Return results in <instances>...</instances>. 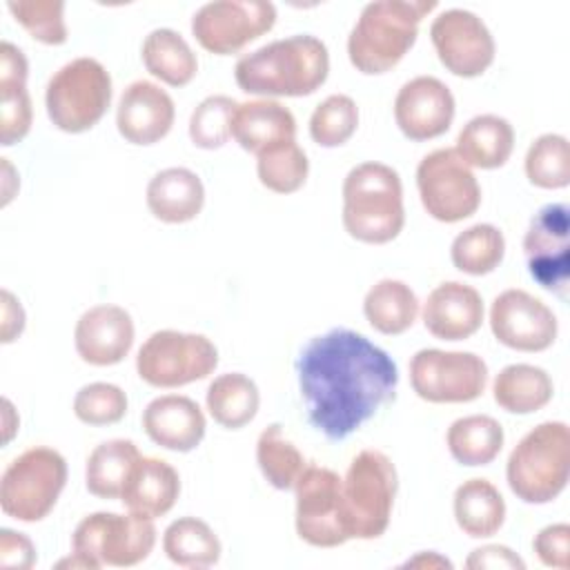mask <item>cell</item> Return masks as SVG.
<instances>
[{
	"mask_svg": "<svg viewBox=\"0 0 570 570\" xmlns=\"http://www.w3.org/2000/svg\"><path fill=\"white\" fill-rule=\"evenodd\" d=\"M33 120L31 98L27 85H2L0 87V145L11 147L20 142Z\"/></svg>",
	"mask_w": 570,
	"mask_h": 570,
	"instance_id": "obj_43",
	"label": "cell"
},
{
	"mask_svg": "<svg viewBox=\"0 0 570 570\" xmlns=\"http://www.w3.org/2000/svg\"><path fill=\"white\" fill-rule=\"evenodd\" d=\"M145 434L171 452H191L205 439L207 421L198 403L185 394H163L142 412Z\"/></svg>",
	"mask_w": 570,
	"mask_h": 570,
	"instance_id": "obj_22",
	"label": "cell"
},
{
	"mask_svg": "<svg viewBox=\"0 0 570 570\" xmlns=\"http://www.w3.org/2000/svg\"><path fill=\"white\" fill-rule=\"evenodd\" d=\"M494 338L517 352H543L559 334L554 312L534 294L512 287L494 296L490 305Z\"/></svg>",
	"mask_w": 570,
	"mask_h": 570,
	"instance_id": "obj_17",
	"label": "cell"
},
{
	"mask_svg": "<svg viewBox=\"0 0 570 570\" xmlns=\"http://www.w3.org/2000/svg\"><path fill=\"white\" fill-rule=\"evenodd\" d=\"M416 189L423 209L439 223L470 218L481 205V185L454 147H441L421 158Z\"/></svg>",
	"mask_w": 570,
	"mask_h": 570,
	"instance_id": "obj_11",
	"label": "cell"
},
{
	"mask_svg": "<svg viewBox=\"0 0 570 570\" xmlns=\"http://www.w3.org/2000/svg\"><path fill=\"white\" fill-rule=\"evenodd\" d=\"M405 568H452V563L445 559V557H441L439 552H419L414 559H407L405 563H403Z\"/></svg>",
	"mask_w": 570,
	"mask_h": 570,
	"instance_id": "obj_49",
	"label": "cell"
},
{
	"mask_svg": "<svg viewBox=\"0 0 570 570\" xmlns=\"http://www.w3.org/2000/svg\"><path fill=\"white\" fill-rule=\"evenodd\" d=\"M505 434L501 423L488 414H468L450 423L445 432V445L452 459L461 465L476 468L492 463L501 448Z\"/></svg>",
	"mask_w": 570,
	"mask_h": 570,
	"instance_id": "obj_32",
	"label": "cell"
},
{
	"mask_svg": "<svg viewBox=\"0 0 570 570\" xmlns=\"http://www.w3.org/2000/svg\"><path fill=\"white\" fill-rule=\"evenodd\" d=\"M276 22V7L267 0H214L191 16L196 42L216 56H229L267 33Z\"/></svg>",
	"mask_w": 570,
	"mask_h": 570,
	"instance_id": "obj_14",
	"label": "cell"
},
{
	"mask_svg": "<svg viewBox=\"0 0 570 570\" xmlns=\"http://www.w3.org/2000/svg\"><path fill=\"white\" fill-rule=\"evenodd\" d=\"M205 405L218 425L227 430H238L254 421V416L258 414L261 392L247 374L225 372L209 383Z\"/></svg>",
	"mask_w": 570,
	"mask_h": 570,
	"instance_id": "obj_33",
	"label": "cell"
},
{
	"mask_svg": "<svg viewBox=\"0 0 570 570\" xmlns=\"http://www.w3.org/2000/svg\"><path fill=\"white\" fill-rule=\"evenodd\" d=\"M523 169L528 180L541 189L570 185V145L561 134H541L528 147Z\"/></svg>",
	"mask_w": 570,
	"mask_h": 570,
	"instance_id": "obj_38",
	"label": "cell"
},
{
	"mask_svg": "<svg viewBox=\"0 0 570 570\" xmlns=\"http://www.w3.org/2000/svg\"><path fill=\"white\" fill-rule=\"evenodd\" d=\"M7 9L33 40L42 45L67 42L69 31L62 0H9Z\"/></svg>",
	"mask_w": 570,
	"mask_h": 570,
	"instance_id": "obj_41",
	"label": "cell"
},
{
	"mask_svg": "<svg viewBox=\"0 0 570 570\" xmlns=\"http://www.w3.org/2000/svg\"><path fill=\"white\" fill-rule=\"evenodd\" d=\"M465 568L470 570H481V568H512V570H523L525 561L510 550L508 546L501 543H488L481 548H474L470 557L465 559Z\"/></svg>",
	"mask_w": 570,
	"mask_h": 570,
	"instance_id": "obj_46",
	"label": "cell"
},
{
	"mask_svg": "<svg viewBox=\"0 0 570 570\" xmlns=\"http://www.w3.org/2000/svg\"><path fill=\"white\" fill-rule=\"evenodd\" d=\"M434 9V0H376L365 4L347 36L352 67L365 76H379L396 67L414 47L421 20Z\"/></svg>",
	"mask_w": 570,
	"mask_h": 570,
	"instance_id": "obj_3",
	"label": "cell"
},
{
	"mask_svg": "<svg viewBox=\"0 0 570 570\" xmlns=\"http://www.w3.org/2000/svg\"><path fill=\"white\" fill-rule=\"evenodd\" d=\"M2 405H4V443H9L11 436H13V432H16V428H18V423H11V421H9V416L13 414L11 401H9V399H2Z\"/></svg>",
	"mask_w": 570,
	"mask_h": 570,
	"instance_id": "obj_50",
	"label": "cell"
},
{
	"mask_svg": "<svg viewBox=\"0 0 570 570\" xmlns=\"http://www.w3.org/2000/svg\"><path fill=\"white\" fill-rule=\"evenodd\" d=\"M343 227L367 245L394 240L405 225L403 183L396 169L367 160L352 167L343 180Z\"/></svg>",
	"mask_w": 570,
	"mask_h": 570,
	"instance_id": "obj_4",
	"label": "cell"
},
{
	"mask_svg": "<svg viewBox=\"0 0 570 570\" xmlns=\"http://www.w3.org/2000/svg\"><path fill=\"white\" fill-rule=\"evenodd\" d=\"M570 209L566 203L543 205L523 236V256L530 276L548 292L566 296L570 276Z\"/></svg>",
	"mask_w": 570,
	"mask_h": 570,
	"instance_id": "obj_16",
	"label": "cell"
},
{
	"mask_svg": "<svg viewBox=\"0 0 570 570\" xmlns=\"http://www.w3.org/2000/svg\"><path fill=\"white\" fill-rule=\"evenodd\" d=\"M232 138L245 151L258 156L274 145L296 140V118L283 102L272 98L238 102L232 118Z\"/></svg>",
	"mask_w": 570,
	"mask_h": 570,
	"instance_id": "obj_23",
	"label": "cell"
},
{
	"mask_svg": "<svg viewBox=\"0 0 570 570\" xmlns=\"http://www.w3.org/2000/svg\"><path fill=\"white\" fill-rule=\"evenodd\" d=\"M111 76L96 58L80 56L62 65L47 82V116L65 134H82L100 122L111 105Z\"/></svg>",
	"mask_w": 570,
	"mask_h": 570,
	"instance_id": "obj_7",
	"label": "cell"
},
{
	"mask_svg": "<svg viewBox=\"0 0 570 570\" xmlns=\"http://www.w3.org/2000/svg\"><path fill=\"white\" fill-rule=\"evenodd\" d=\"M145 200L151 216L160 223H189L205 205V185L200 176L187 167H167L151 176Z\"/></svg>",
	"mask_w": 570,
	"mask_h": 570,
	"instance_id": "obj_24",
	"label": "cell"
},
{
	"mask_svg": "<svg viewBox=\"0 0 570 570\" xmlns=\"http://www.w3.org/2000/svg\"><path fill=\"white\" fill-rule=\"evenodd\" d=\"M294 367L307 421L330 441L347 439L396 396L392 356L347 327L309 338Z\"/></svg>",
	"mask_w": 570,
	"mask_h": 570,
	"instance_id": "obj_1",
	"label": "cell"
},
{
	"mask_svg": "<svg viewBox=\"0 0 570 570\" xmlns=\"http://www.w3.org/2000/svg\"><path fill=\"white\" fill-rule=\"evenodd\" d=\"M136 327L131 314L111 303L94 305L80 314L73 327L78 356L96 367L120 363L134 345Z\"/></svg>",
	"mask_w": 570,
	"mask_h": 570,
	"instance_id": "obj_19",
	"label": "cell"
},
{
	"mask_svg": "<svg viewBox=\"0 0 570 570\" xmlns=\"http://www.w3.org/2000/svg\"><path fill=\"white\" fill-rule=\"evenodd\" d=\"M410 383L428 403H470L488 385V365L474 352L425 347L410 358Z\"/></svg>",
	"mask_w": 570,
	"mask_h": 570,
	"instance_id": "obj_12",
	"label": "cell"
},
{
	"mask_svg": "<svg viewBox=\"0 0 570 570\" xmlns=\"http://www.w3.org/2000/svg\"><path fill=\"white\" fill-rule=\"evenodd\" d=\"M454 149L470 167H503L514 149V127L503 116L479 114L463 125Z\"/></svg>",
	"mask_w": 570,
	"mask_h": 570,
	"instance_id": "obj_26",
	"label": "cell"
},
{
	"mask_svg": "<svg viewBox=\"0 0 570 570\" xmlns=\"http://www.w3.org/2000/svg\"><path fill=\"white\" fill-rule=\"evenodd\" d=\"M127 407L125 390L107 381L87 383L73 396V414L87 425H114L127 414Z\"/></svg>",
	"mask_w": 570,
	"mask_h": 570,
	"instance_id": "obj_42",
	"label": "cell"
},
{
	"mask_svg": "<svg viewBox=\"0 0 570 570\" xmlns=\"http://www.w3.org/2000/svg\"><path fill=\"white\" fill-rule=\"evenodd\" d=\"M163 552L180 568H209L218 563L223 546L209 523L198 517H180L165 528Z\"/></svg>",
	"mask_w": 570,
	"mask_h": 570,
	"instance_id": "obj_34",
	"label": "cell"
},
{
	"mask_svg": "<svg viewBox=\"0 0 570 570\" xmlns=\"http://www.w3.org/2000/svg\"><path fill=\"white\" fill-rule=\"evenodd\" d=\"M330 73V51L312 33L267 42L238 58L236 85L252 96L301 98L314 94Z\"/></svg>",
	"mask_w": 570,
	"mask_h": 570,
	"instance_id": "obj_2",
	"label": "cell"
},
{
	"mask_svg": "<svg viewBox=\"0 0 570 570\" xmlns=\"http://www.w3.org/2000/svg\"><path fill=\"white\" fill-rule=\"evenodd\" d=\"M358 127V107L347 94H332L309 116V136L321 147L345 145Z\"/></svg>",
	"mask_w": 570,
	"mask_h": 570,
	"instance_id": "obj_39",
	"label": "cell"
},
{
	"mask_svg": "<svg viewBox=\"0 0 570 570\" xmlns=\"http://www.w3.org/2000/svg\"><path fill=\"white\" fill-rule=\"evenodd\" d=\"M456 102L450 87L434 76L407 80L394 98V120L414 142L443 136L454 120Z\"/></svg>",
	"mask_w": 570,
	"mask_h": 570,
	"instance_id": "obj_18",
	"label": "cell"
},
{
	"mask_svg": "<svg viewBox=\"0 0 570 570\" xmlns=\"http://www.w3.org/2000/svg\"><path fill=\"white\" fill-rule=\"evenodd\" d=\"M570 430L563 421H543L512 448L505 481L517 499L541 505L554 501L568 485Z\"/></svg>",
	"mask_w": 570,
	"mask_h": 570,
	"instance_id": "obj_5",
	"label": "cell"
},
{
	"mask_svg": "<svg viewBox=\"0 0 570 570\" xmlns=\"http://www.w3.org/2000/svg\"><path fill=\"white\" fill-rule=\"evenodd\" d=\"M156 546L154 519L129 512L87 514L71 534V550L85 557L94 570L102 566L129 568L145 561Z\"/></svg>",
	"mask_w": 570,
	"mask_h": 570,
	"instance_id": "obj_9",
	"label": "cell"
},
{
	"mask_svg": "<svg viewBox=\"0 0 570 570\" xmlns=\"http://www.w3.org/2000/svg\"><path fill=\"white\" fill-rule=\"evenodd\" d=\"M218 365V350L205 334L158 330L136 354V372L151 387H180L207 379Z\"/></svg>",
	"mask_w": 570,
	"mask_h": 570,
	"instance_id": "obj_10",
	"label": "cell"
},
{
	"mask_svg": "<svg viewBox=\"0 0 570 570\" xmlns=\"http://www.w3.org/2000/svg\"><path fill=\"white\" fill-rule=\"evenodd\" d=\"M296 534L314 548L350 541L343 521V476L325 465H305L294 483Z\"/></svg>",
	"mask_w": 570,
	"mask_h": 570,
	"instance_id": "obj_13",
	"label": "cell"
},
{
	"mask_svg": "<svg viewBox=\"0 0 570 570\" xmlns=\"http://www.w3.org/2000/svg\"><path fill=\"white\" fill-rule=\"evenodd\" d=\"M399 474L392 459L374 448L361 450L343 476V521L350 539H379L392 517Z\"/></svg>",
	"mask_w": 570,
	"mask_h": 570,
	"instance_id": "obj_6",
	"label": "cell"
},
{
	"mask_svg": "<svg viewBox=\"0 0 570 570\" xmlns=\"http://www.w3.org/2000/svg\"><path fill=\"white\" fill-rule=\"evenodd\" d=\"M419 309L414 289L399 278L376 281L363 298V314L367 323L385 336L407 332L414 325Z\"/></svg>",
	"mask_w": 570,
	"mask_h": 570,
	"instance_id": "obj_30",
	"label": "cell"
},
{
	"mask_svg": "<svg viewBox=\"0 0 570 570\" xmlns=\"http://www.w3.org/2000/svg\"><path fill=\"white\" fill-rule=\"evenodd\" d=\"M554 394L550 374L530 363L505 365L492 383L494 403L510 414H532L543 410Z\"/></svg>",
	"mask_w": 570,
	"mask_h": 570,
	"instance_id": "obj_28",
	"label": "cell"
},
{
	"mask_svg": "<svg viewBox=\"0 0 570 570\" xmlns=\"http://www.w3.org/2000/svg\"><path fill=\"white\" fill-rule=\"evenodd\" d=\"M142 65L145 69L169 87H185L198 73V58L189 42L169 27L149 31L142 40Z\"/></svg>",
	"mask_w": 570,
	"mask_h": 570,
	"instance_id": "obj_29",
	"label": "cell"
},
{
	"mask_svg": "<svg viewBox=\"0 0 570 570\" xmlns=\"http://www.w3.org/2000/svg\"><path fill=\"white\" fill-rule=\"evenodd\" d=\"M29 62L20 47L4 40L0 45V87L2 85H27Z\"/></svg>",
	"mask_w": 570,
	"mask_h": 570,
	"instance_id": "obj_47",
	"label": "cell"
},
{
	"mask_svg": "<svg viewBox=\"0 0 570 570\" xmlns=\"http://www.w3.org/2000/svg\"><path fill=\"white\" fill-rule=\"evenodd\" d=\"M256 174L261 185L269 191L294 194L307 180L309 160L296 140H287L256 156Z\"/></svg>",
	"mask_w": 570,
	"mask_h": 570,
	"instance_id": "obj_37",
	"label": "cell"
},
{
	"mask_svg": "<svg viewBox=\"0 0 570 570\" xmlns=\"http://www.w3.org/2000/svg\"><path fill=\"white\" fill-rule=\"evenodd\" d=\"M36 566L33 541L16 530H0V568L2 570H29Z\"/></svg>",
	"mask_w": 570,
	"mask_h": 570,
	"instance_id": "obj_45",
	"label": "cell"
},
{
	"mask_svg": "<svg viewBox=\"0 0 570 570\" xmlns=\"http://www.w3.org/2000/svg\"><path fill=\"white\" fill-rule=\"evenodd\" d=\"M452 510L461 532L472 539L497 534L505 521V501L499 488L481 476L468 479L454 490Z\"/></svg>",
	"mask_w": 570,
	"mask_h": 570,
	"instance_id": "obj_27",
	"label": "cell"
},
{
	"mask_svg": "<svg viewBox=\"0 0 570 570\" xmlns=\"http://www.w3.org/2000/svg\"><path fill=\"white\" fill-rule=\"evenodd\" d=\"M238 102L232 96L214 94L198 102L189 118V138L200 149H220L232 138V118Z\"/></svg>",
	"mask_w": 570,
	"mask_h": 570,
	"instance_id": "obj_40",
	"label": "cell"
},
{
	"mask_svg": "<svg viewBox=\"0 0 570 570\" xmlns=\"http://www.w3.org/2000/svg\"><path fill=\"white\" fill-rule=\"evenodd\" d=\"M176 107L171 96L151 80H134L120 94L116 107L118 134L131 145H154L174 125Z\"/></svg>",
	"mask_w": 570,
	"mask_h": 570,
	"instance_id": "obj_20",
	"label": "cell"
},
{
	"mask_svg": "<svg viewBox=\"0 0 570 570\" xmlns=\"http://www.w3.org/2000/svg\"><path fill=\"white\" fill-rule=\"evenodd\" d=\"M180 494V476L171 463L158 456H140L120 494L129 512L158 519L167 514Z\"/></svg>",
	"mask_w": 570,
	"mask_h": 570,
	"instance_id": "obj_25",
	"label": "cell"
},
{
	"mask_svg": "<svg viewBox=\"0 0 570 570\" xmlns=\"http://www.w3.org/2000/svg\"><path fill=\"white\" fill-rule=\"evenodd\" d=\"M140 456L142 454L131 439H109L96 445L85 465V485L89 494L98 499H120Z\"/></svg>",
	"mask_w": 570,
	"mask_h": 570,
	"instance_id": "obj_31",
	"label": "cell"
},
{
	"mask_svg": "<svg viewBox=\"0 0 570 570\" xmlns=\"http://www.w3.org/2000/svg\"><path fill=\"white\" fill-rule=\"evenodd\" d=\"M256 463L265 481L276 490H292L307 465L301 450L283 434L278 423L267 425L258 434Z\"/></svg>",
	"mask_w": 570,
	"mask_h": 570,
	"instance_id": "obj_36",
	"label": "cell"
},
{
	"mask_svg": "<svg viewBox=\"0 0 570 570\" xmlns=\"http://www.w3.org/2000/svg\"><path fill=\"white\" fill-rule=\"evenodd\" d=\"M0 301H2V338L0 341L7 345L22 334L27 316L20 301L9 289L0 292Z\"/></svg>",
	"mask_w": 570,
	"mask_h": 570,
	"instance_id": "obj_48",
	"label": "cell"
},
{
	"mask_svg": "<svg viewBox=\"0 0 570 570\" xmlns=\"http://www.w3.org/2000/svg\"><path fill=\"white\" fill-rule=\"evenodd\" d=\"M532 550L539 561L548 568L568 570L570 566V525L550 523L537 532L532 539Z\"/></svg>",
	"mask_w": 570,
	"mask_h": 570,
	"instance_id": "obj_44",
	"label": "cell"
},
{
	"mask_svg": "<svg viewBox=\"0 0 570 570\" xmlns=\"http://www.w3.org/2000/svg\"><path fill=\"white\" fill-rule=\"evenodd\" d=\"M421 318L434 338L465 341L483 323V298L472 285L445 281L428 294Z\"/></svg>",
	"mask_w": 570,
	"mask_h": 570,
	"instance_id": "obj_21",
	"label": "cell"
},
{
	"mask_svg": "<svg viewBox=\"0 0 570 570\" xmlns=\"http://www.w3.org/2000/svg\"><path fill=\"white\" fill-rule=\"evenodd\" d=\"M430 40L441 65L459 78H476L494 62V38L470 9L441 11L430 24Z\"/></svg>",
	"mask_w": 570,
	"mask_h": 570,
	"instance_id": "obj_15",
	"label": "cell"
},
{
	"mask_svg": "<svg viewBox=\"0 0 570 570\" xmlns=\"http://www.w3.org/2000/svg\"><path fill=\"white\" fill-rule=\"evenodd\" d=\"M67 485L65 456L45 445L18 454L0 479V508L22 523L42 521L58 503Z\"/></svg>",
	"mask_w": 570,
	"mask_h": 570,
	"instance_id": "obj_8",
	"label": "cell"
},
{
	"mask_svg": "<svg viewBox=\"0 0 570 570\" xmlns=\"http://www.w3.org/2000/svg\"><path fill=\"white\" fill-rule=\"evenodd\" d=\"M505 256V236L490 223H476L459 232L450 245L452 265L470 276L494 272Z\"/></svg>",
	"mask_w": 570,
	"mask_h": 570,
	"instance_id": "obj_35",
	"label": "cell"
}]
</instances>
